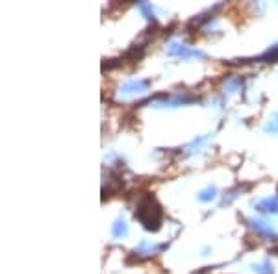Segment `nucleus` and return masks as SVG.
Returning a JSON list of instances; mask_svg holds the SVG:
<instances>
[{
    "instance_id": "2",
    "label": "nucleus",
    "mask_w": 278,
    "mask_h": 274,
    "mask_svg": "<svg viewBox=\"0 0 278 274\" xmlns=\"http://www.w3.org/2000/svg\"><path fill=\"white\" fill-rule=\"evenodd\" d=\"M167 54L169 56H174V58H189V56H197V58H204V54L201 50H189L185 45H180V43H173L167 48Z\"/></svg>"
},
{
    "instance_id": "12",
    "label": "nucleus",
    "mask_w": 278,
    "mask_h": 274,
    "mask_svg": "<svg viewBox=\"0 0 278 274\" xmlns=\"http://www.w3.org/2000/svg\"><path fill=\"white\" fill-rule=\"evenodd\" d=\"M254 273H258V274H273V267H271L269 261H263V263H258V265H254Z\"/></svg>"
},
{
    "instance_id": "6",
    "label": "nucleus",
    "mask_w": 278,
    "mask_h": 274,
    "mask_svg": "<svg viewBox=\"0 0 278 274\" xmlns=\"http://www.w3.org/2000/svg\"><path fill=\"white\" fill-rule=\"evenodd\" d=\"M263 132L271 134V136H278V111L269 117V121L265 122V126H263Z\"/></svg>"
},
{
    "instance_id": "1",
    "label": "nucleus",
    "mask_w": 278,
    "mask_h": 274,
    "mask_svg": "<svg viewBox=\"0 0 278 274\" xmlns=\"http://www.w3.org/2000/svg\"><path fill=\"white\" fill-rule=\"evenodd\" d=\"M162 207L152 195L147 193L145 197H141L136 209V219L143 224V228L148 232H158L162 226Z\"/></svg>"
},
{
    "instance_id": "4",
    "label": "nucleus",
    "mask_w": 278,
    "mask_h": 274,
    "mask_svg": "<svg viewBox=\"0 0 278 274\" xmlns=\"http://www.w3.org/2000/svg\"><path fill=\"white\" fill-rule=\"evenodd\" d=\"M256 211L260 213H278V197L263 198L256 204Z\"/></svg>"
},
{
    "instance_id": "9",
    "label": "nucleus",
    "mask_w": 278,
    "mask_h": 274,
    "mask_svg": "<svg viewBox=\"0 0 278 274\" xmlns=\"http://www.w3.org/2000/svg\"><path fill=\"white\" fill-rule=\"evenodd\" d=\"M217 197V189L215 187H206V189H202L201 193H199V200L201 202H209V200H213V198Z\"/></svg>"
},
{
    "instance_id": "7",
    "label": "nucleus",
    "mask_w": 278,
    "mask_h": 274,
    "mask_svg": "<svg viewBox=\"0 0 278 274\" xmlns=\"http://www.w3.org/2000/svg\"><path fill=\"white\" fill-rule=\"evenodd\" d=\"M158 244H152V243H147V241H143V243L139 244L138 248H136V254H141V256H154L156 252H158Z\"/></svg>"
},
{
    "instance_id": "11",
    "label": "nucleus",
    "mask_w": 278,
    "mask_h": 274,
    "mask_svg": "<svg viewBox=\"0 0 278 274\" xmlns=\"http://www.w3.org/2000/svg\"><path fill=\"white\" fill-rule=\"evenodd\" d=\"M138 8L143 11V15L147 17L148 21H156V19H154V9H152V6H150V4H147V2H138Z\"/></svg>"
},
{
    "instance_id": "5",
    "label": "nucleus",
    "mask_w": 278,
    "mask_h": 274,
    "mask_svg": "<svg viewBox=\"0 0 278 274\" xmlns=\"http://www.w3.org/2000/svg\"><path fill=\"white\" fill-rule=\"evenodd\" d=\"M111 236L115 237V239H123V237L128 236V224L124 221H115V224L111 226Z\"/></svg>"
},
{
    "instance_id": "10",
    "label": "nucleus",
    "mask_w": 278,
    "mask_h": 274,
    "mask_svg": "<svg viewBox=\"0 0 278 274\" xmlns=\"http://www.w3.org/2000/svg\"><path fill=\"white\" fill-rule=\"evenodd\" d=\"M254 61H278V46H273V48H269L265 54H262L258 60Z\"/></svg>"
},
{
    "instance_id": "8",
    "label": "nucleus",
    "mask_w": 278,
    "mask_h": 274,
    "mask_svg": "<svg viewBox=\"0 0 278 274\" xmlns=\"http://www.w3.org/2000/svg\"><path fill=\"white\" fill-rule=\"evenodd\" d=\"M250 226H252V228H254L258 234H262V236H275L273 228H271V226L265 221H252V222H250Z\"/></svg>"
},
{
    "instance_id": "3",
    "label": "nucleus",
    "mask_w": 278,
    "mask_h": 274,
    "mask_svg": "<svg viewBox=\"0 0 278 274\" xmlns=\"http://www.w3.org/2000/svg\"><path fill=\"white\" fill-rule=\"evenodd\" d=\"M148 85L150 84L147 80H132L121 87V93L123 95H141V93L148 91Z\"/></svg>"
}]
</instances>
